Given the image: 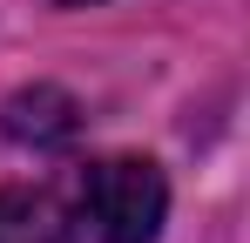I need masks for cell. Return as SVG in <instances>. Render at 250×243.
<instances>
[{"label": "cell", "instance_id": "1", "mask_svg": "<svg viewBox=\"0 0 250 243\" xmlns=\"http://www.w3.org/2000/svg\"><path fill=\"white\" fill-rule=\"evenodd\" d=\"M82 216L95 243H156L169 216V182L149 156H102L82 169Z\"/></svg>", "mask_w": 250, "mask_h": 243}, {"label": "cell", "instance_id": "2", "mask_svg": "<svg viewBox=\"0 0 250 243\" xmlns=\"http://www.w3.org/2000/svg\"><path fill=\"white\" fill-rule=\"evenodd\" d=\"M75 128H82V115L61 88H21L7 101V135L21 149H61V142H75Z\"/></svg>", "mask_w": 250, "mask_h": 243}, {"label": "cell", "instance_id": "3", "mask_svg": "<svg viewBox=\"0 0 250 243\" xmlns=\"http://www.w3.org/2000/svg\"><path fill=\"white\" fill-rule=\"evenodd\" d=\"M0 243H75V223L41 189H0Z\"/></svg>", "mask_w": 250, "mask_h": 243}, {"label": "cell", "instance_id": "4", "mask_svg": "<svg viewBox=\"0 0 250 243\" xmlns=\"http://www.w3.org/2000/svg\"><path fill=\"white\" fill-rule=\"evenodd\" d=\"M61 7H82V0H61Z\"/></svg>", "mask_w": 250, "mask_h": 243}]
</instances>
